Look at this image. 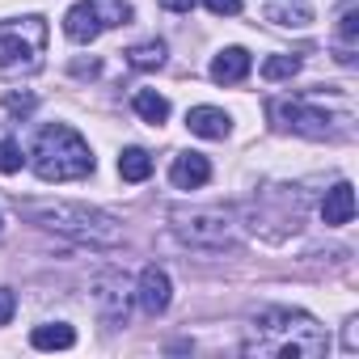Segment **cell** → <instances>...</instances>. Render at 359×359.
Returning a JSON list of instances; mask_svg holds the SVG:
<instances>
[{"label": "cell", "mask_w": 359, "mask_h": 359, "mask_svg": "<svg viewBox=\"0 0 359 359\" xmlns=\"http://www.w3.org/2000/svg\"><path fill=\"white\" fill-rule=\"evenodd\" d=\"M89 292H93L97 313H102L110 325H127V313H131V304H135V287H131V279H127L123 271H102V275H93Z\"/></svg>", "instance_id": "8992f818"}, {"label": "cell", "mask_w": 359, "mask_h": 359, "mask_svg": "<svg viewBox=\"0 0 359 359\" xmlns=\"http://www.w3.org/2000/svg\"><path fill=\"white\" fill-rule=\"evenodd\" d=\"M22 165H26L22 144H18V140H0V173H18Z\"/></svg>", "instance_id": "44dd1931"}, {"label": "cell", "mask_w": 359, "mask_h": 359, "mask_svg": "<svg viewBox=\"0 0 359 359\" xmlns=\"http://www.w3.org/2000/svg\"><path fill=\"white\" fill-rule=\"evenodd\" d=\"M338 34H342V43H355L359 39V9H346L338 18Z\"/></svg>", "instance_id": "7402d4cb"}, {"label": "cell", "mask_w": 359, "mask_h": 359, "mask_svg": "<svg viewBox=\"0 0 359 359\" xmlns=\"http://www.w3.org/2000/svg\"><path fill=\"white\" fill-rule=\"evenodd\" d=\"M148 173H152V156L144 148H123V156H118V177L123 182H144Z\"/></svg>", "instance_id": "ac0fdd59"}, {"label": "cell", "mask_w": 359, "mask_h": 359, "mask_svg": "<svg viewBox=\"0 0 359 359\" xmlns=\"http://www.w3.org/2000/svg\"><path fill=\"white\" fill-rule=\"evenodd\" d=\"M266 18L275 26H287V30H304L313 22V13L300 5V0H275V5H266Z\"/></svg>", "instance_id": "9a60e30c"}, {"label": "cell", "mask_w": 359, "mask_h": 359, "mask_svg": "<svg viewBox=\"0 0 359 359\" xmlns=\"http://www.w3.org/2000/svg\"><path fill=\"white\" fill-rule=\"evenodd\" d=\"M76 342V330L68 321H51V325H34L30 334V346L34 351H68Z\"/></svg>", "instance_id": "5bb4252c"}, {"label": "cell", "mask_w": 359, "mask_h": 359, "mask_svg": "<svg viewBox=\"0 0 359 359\" xmlns=\"http://www.w3.org/2000/svg\"><path fill=\"white\" fill-rule=\"evenodd\" d=\"M127 64H131V68H140V72H152V68H161V64H165V43H161V39L135 43V47L127 51Z\"/></svg>", "instance_id": "d6986e66"}, {"label": "cell", "mask_w": 359, "mask_h": 359, "mask_svg": "<svg viewBox=\"0 0 359 359\" xmlns=\"http://www.w3.org/2000/svg\"><path fill=\"white\" fill-rule=\"evenodd\" d=\"M173 233L191 241V245H203V250H220V245H233V220L216 208H191V212H173Z\"/></svg>", "instance_id": "5b68a950"}, {"label": "cell", "mask_w": 359, "mask_h": 359, "mask_svg": "<svg viewBox=\"0 0 359 359\" xmlns=\"http://www.w3.org/2000/svg\"><path fill=\"white\" fill-rule=\"evenodd\" d=\"M250 68H254V60H250L245 47H224V51L212 60V81H216V85H237V81L250 76Z\"/></svg>", "instance_id": "8fae6325"}, {"label": "cell", "mask_w": 359, "mask_h": 359, "mask_svg": "<svg viewBox=\"0 0 359 359\" xmlns=\"http://www.w3.org/2000/svg\"><path fill=\"white\" fill-rule=\"evenodd\" d=\"M208 5V13H216V18H237L241 13V0H203Z\"/></svg>", "instance_id": "603a6c76"}, {"label": "cell", "mask_w": 359, "mask_h": 359, "mask_svg": "<svg viewBox=\"0 0 359 359\" xmlns=\"http://www.w3.org/2000/svg\"><path fill=\"white\" fill-rule=\"evenodd\" d=\"M296 72H300V55H271L262 64V76L266 81H292Z\"/></svg>", "instance_id": "ffe728a7"}, {"label": "cell", "mask_w": 359, "mask_h": 359, "mask_svg": "<svg viewBox=\"0 0 359 359\" xmlns=\"http://www.w3.org/2000/svg\"><path fill=\"white\" fill-rule=\"evenodd\" d=\"M271 114L279 118V127H287V131H296V135H309V140H325V135H334V127H330L334 118H330L325 110L309 106V102H275Z\"/></svg>", "instance_id": "52a82bcc"}, {"label": "cell", "mask_w": 359, "mask_h": 359, "mask_svg": "<svg viewBox=\"0 0 359 359\" xmlns=\"http://www.w3.org/2000/svg\"><path fill=\"white\" fill-rule=\"evenodd\" d=\"M13 309H18V296H13L9 287H0V325H9V317H13Z\"/></svg>", "instance_id": "cb8c5ba5"}, {"label": "cell", "mask_w": 359, "mask_h": 359, "mask_svg": "<svg viewBox=\"0 0 359 359\" xmlns=\"http://www.w3.org/2000/svg\"><path fill=\"white\" fill-rule=\"evenodd\" d=\"M241 351L271 359H321L330 351V334L300 309H262L250 321Z\"/></svg>", "instance_id": "6da1fadb"}, {"label": "cell", "mask_w": 359, "mask_h": 359, "mask_svg": "<svg viewBox=\"0 0 359 359\" xmlns=\"http://www.w3.org/2000/svg\"><path fill=\"white\" fill-rule=\"evenodd\" d=\"M43 47H47V22L43 18H22L0 26V76H30L43 68Z\"/></svg>", "instance_id": "277c9868"}, {"label": "cell", "mask_w": 359, "mask_h": 359, "mask_svg": "<svg viewBox=\"0 0 359 359\" xmlns=\"http://www.w3.org/2000/svg\"><path fill=\"white\" fill-rule=\"evenodd\" d=\"M64 34H68L72 43H81V47H89V43L102 34V22L93 18V9L85 5V0H81V5H72V9L64 13Z\"/></svg>", "instance_id": "4fadbf2b"}, {"label": "cell", "mask_w": 359, "mask_h": 359, "mask_svg": "<svg viewBox=\"0 0 359 359\" xmlns=\"http://www.w3.org/2000/svg\"><path fill=\"white\" fill-rule=\"evenodd\" d=\"M187 127H191V135H199V140H224V135L233 131V118H229L220 106H195V110L187 114Z\"/></svg>", "instance_id": "7c38bea8"}, {"label": "cell", "mask_w": 359, "mask_h": 359, "mask_svg": "<svg viewBox=\"0 0 359 359\" xmlns=\"http://www.w3.org/2000/svg\"><path fill=\"white\" fill-rule=\"evenodd\" d=\"M30 165L43 182H81V177L93 173V148L68 123H47L34 135Z\"/></svg>", "instance_id": "3957f363"}, {"label": "cell", "mask_w": 359, "mask_h": 359, "mask_svg": "<svg viewBox=\"0 0 359 359\" xmlns=\"http://www.w3.org/2000/svg\"><path fill=\"white\" fill-rule=\"evenodd\" d=\"M85 5L102 22V30H114V26H127L131 22V5H127V0H85Z\"/></svg>", "instance_id": "e0dca14e"}, {"label": "cell", "mask_w": 359, "mask_h": 359, "mask_svg": "<svg viewBox=\"0 0 359 359\" xmlns=\"http://www.w3.org/2000/svg\"><path fill=\"white\" fill-rule=\"evenodd\" d=\"M355 346H359V338H355V321H351L346 325V351H355Z\"/></svg>", "instance_id": "484cf974"}, {"label": "cell", "mask_w": 359, "mask_h": 359, "mask_svg": "<svg viewBox=\"0 0 359 359\" xmlns=\"http://www.w3.org/2000/svg\"><path fill=\"white\" fill-rule=\"evenodd\" d=\"M321 220H325L330 229H342V224L355 220V187H351V182H338V187L325 191V199H321Z\"/></svg>", "instance_id": "30bf717a"}, {"label": "cell", "mask_w": 359, "mask_h": 359, "mask_svg": "<svg viewBox=\"0 0 359 359\" xmlns=\"http://www.w3.org/2000/svg\"><path fill=\"white\" fill-rule=\"evenodd\" d=\"M208 177H212V165L203 152H177L169 165V182L177 191H199V187H208Z\"/></svg>", "instance_id": "9c48e42d"}, {"label": "cell", "mask_w": 359, "mask_h": 359, "mask_svg": "<svg viewBox=\"0 0 359 359\" xmlns=\"http://www.w3.org/2000/svg\"><path fill=\"white\" fill-rule=\"evenodd\" d=\"M165 9H173V13H191L195 9V0H161Z\"/></svg>", "instance_id": "d4e9b609"}, {"label": "cell", "mask_w": 359, "mask_h": 359, "mask_svg": "<svg viewBox=\"0 0 359 359\" xmlns=\"http://www.w3.org/2000/svg\"><path fill=\"white\" fill-rule=\"evenodd\" d=\"M169 300H173V287H169V275L161 271V266H144V275H140V283H135V304L144 309V313H165L169 309Z\"/></svg>", "instance_id": "ba28073f"}, {"label": "cell", "mask_w": 359, "mask_h": 359, "mask_svg": "<svg viewBox=\"0 0 359 359\" xmlns=\"http://www.w3.org/2000/svg\"><path fill=\"white\" fill-rule=\"evenodd\" d=\"M22 216L34 220L39 229H51V233H60L68 241H81V245H118L123 241V224L102 208L51 199V203H26Z\"/></svg>", "instance_id": "7a4b0ae2"}, {"label": "cell", "mask_w": 359, "mask_h": 359, "mask_svg": "<svg viewBox=\"0 0 359 359\" xmlns=\"http://www.w3.org/2000/svg\"><path fill=\"white\" fill-rule=\"evenodd\" d=\"M131 106H135V114H140L144 123H152V127H161V123L169 118V102H165L156 89H140V93L131 97Z\"/></svg>", "instance_id": "2e32d148"}]
</instances>
